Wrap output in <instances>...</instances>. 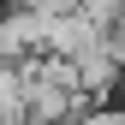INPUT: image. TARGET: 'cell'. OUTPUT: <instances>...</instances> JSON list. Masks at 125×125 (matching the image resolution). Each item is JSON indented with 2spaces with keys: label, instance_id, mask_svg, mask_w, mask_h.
<instances>
[{
  "label": "cell",
  "instance_id": "cell-4",
  "mask_svg": "<svg viewBox=\"0 0 125 125\" xmlns=\"http://www.w3.org/2000/svg\"><path fill=\"white\" fill-rule=\"evenodd\" d=\"M0 119L24 125V60H0Z\"/></svg>",
  "mask_w": 125,
  "mask_h": 125
},
{
  "label": "cell",
  "instance_id": "cell-5",
  "mask_svg": "<svg viewBox=\"0 0 125 125\" xmlns=\"http://www.w3.org/2000/svg\"><path fill=\"white\" fill-rule=\"evenodd\" d=\"M66 125H125V107H113V101H83Z\"/></svg>",
  "mask_w": 125,
  "mask_h": 125
},
{
  "label": "cell",
  "instance_id": "cell-3",
  "mask_svg": "<svg viewBox=\"0 0 125 125\" xmlns=\"http://www.w3.org/2000/svg\"><path fill=\"white\" fill-rule=\"evenodd\" d=\"M101 36H107V30H95L77 6H66V12H54V18H48V30H42V54H66V60H77L83 48H95Z\"/></svg>",
  "mask_w": 125,
  "mask_h": 125
},
{
  "label": "cell",
  "instance_id": "cell-6",
  "mask_svg": "<svg viewBox=\"0 0 125 125\" xmlns=\"http://www.w3.org/2000/svg\"><path fill=\"white\" fill-rule=\"evenodd\" d=\"M77 12H83L95 30H113V18H119V0H77Z\"/></svg>",
  "mask_w": 125,
  "mask_h": 125
},
{
  "label": "cell",
  "instance_id": "cell-7",
  "mask_svg": "<svg viewBox=\"0 0 125 125\" xmlns=\"http://www.w3.org/2000/svg\"><path fill=\"white\" fill-rule=\"evenodd\" d=\"M119 95H125V66H119Z\"/></svg>",
  "mask_w": 125,
  "mask_h": 125
},
{
  "label": "cell",
  "instance_id": "cell-1",
  "mask_svg": "<svg viewBox=\"0 0 125 125\" xmlns=\"http://www.w3.org/2000/svg\"><path fill=\"white\" fill-rule=\"evenodd\" d=\"M42 30H48V12L12 0V6L0 12V60H30V54H42Z\"/></svg>",
  "mask_w": 125,
  "mask_h": 125
},
{
  "label": "cell",
  "instance_id": "cell-2",
  "mask_svg": "<svg viewBox=\"0 0 125 125\" xmlns=\"http://www.w3.org/2000/svg\"><path fill=\"white\" fill-rule=\"evenodd\" d=\"M72 77H77V95L83 101H107L119 89V60H113V48H107V36L72 60Z\"/></svg>",
  "mask_w": 125,
  "mask_h": 125
}]
</instances>
